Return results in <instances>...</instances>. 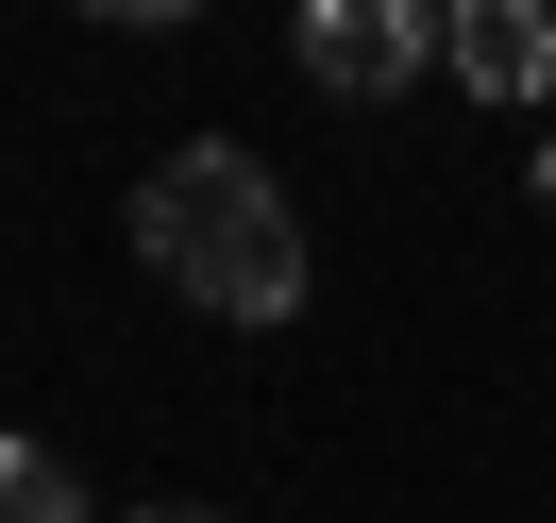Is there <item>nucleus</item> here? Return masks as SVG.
<instances>
[{
    "mask_svg": "<svg viewBox=\"0 0 556 523\" xmlns=\"http://www.w3.org/2000/svg\"><path fill=\"white\" fill-rule=\"evenodd\" d=\"M540 220H556V136H540Z\"/></svg>",
    "mask_w": 556,
    "mask_h": 523,
    "instance_id": "obj_6",
    "label": "nucleus"
},
{
    "mask_svg": "<svg viewBox=\"0 0 556 523\" xmlns=\"http://www.w3.org/2000/svg\"><path fill=\"white\" fill-rule=\"evenodd\" d=\"M439 69L472 102H556V0H439Z\"/></svg>",
    "mask_w": 556,
    "mask_h": 523,
    "instance_id": "obj_3",
    "label": "nucleus"
},
{
    "mask_svg": "<svg viewBox=\"0 0 556 523\" xmlns=\"http://www.w3.org/2000/svg\"><path fill=\"white\" fill-rule=\"evenodd\" d=\"M304 85L320 102H405L421 69H439V0H304Z\"/></svg>",
    "mask_w": 556,
    "mask_h": 523,
    "instance_id": "obj_2",
    "label": "nucleus"
},
{
    "mask_svg": "<svg viewBox=\"0 0 556 523\" xmlns=\"http://www.w3.org/2000/svg\"><path fill=\"white\" fill-rule=\"evenodd\" d=\"M136 253L186 304H219V321H287L304 304V220H287V186L253 170L237 136H186L169 170L136 186Z\"/></svg>",
    "mask_w": 556,
    "mask_h": 523,
    "instance_id": "obj_1",
    "label": "nucleus"
},
{
    "mask_svg": "<svg viewBox=\"0 0 556 523\" xmlns=\"http://www.w3.org/2000/svg\"><path fill=\"white\" fill-rule=\"evenodd\" d=\"M85 17H136V35H169V17H203V0H85Z\"/></svg>",
    "mask_w": 556,
    "mask_h": 523,
    "instance_id": "obj_5",
    "label": "nucleus"
},
{
    "mask_svg": "<svg viewBox=\"0 0 556 523\" xmlns=\"http://www.w3.org/2000/svg\"><path fill=\"white\" fill-rule=\"evenodd\" d=\"M0 523H85V489H68V456H51V439L0 456Z\"/></svg>",
    "mask_w": 556,
    "mask_h": 523,
    "instance_id": "obj_4",
    "label": "nucleus"
},
{
    "mask_svg": "<svg viewBox=\"0 0 556 523\" xmlns=\"http://www.w3.org/2000/svg\"><path fill=\"white\" fill-rule=\"evenodd\" d=\"M136 523H219V507H136Z\"/></svg>",
    "mask_w": 556,
    "mask_h": 523,
    "instance_id": "obj_7",
    "label": "nucleus"
}]
</instances>
